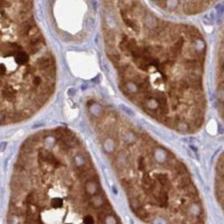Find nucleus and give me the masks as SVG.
Instances as JSON below:
<instances>
[{
    "instance_id": "obj_2",
    "label": "nucleus",
    "mask_w": 224,
    "mask_h": 224,
    "mask_svg": "<svg viewBox=\"0 0 224 224\" xmlns=\"http://www.w3.org/2000/svg\"><path fill=\"white\" fill-rule=\"evenodd\" d=\"M7 224H121L76 132L46 128L21 143L11 173Z\"/></svg>"
},
{
    "instance_id": "obj_5",
    "label": "nucleus",
    "mask_w": 224,
    "mask_h": 224,
    "mask_svg": "<svg viewBox=\"0 0 224 224\" xmlns=\"http://www.w3.org/2000/svg\"><path fill=\"white\" fill-rule=\"evenodd\" d=\"M161 9L177 15L192 16L207 10L217 0H151Z\"/></svg>"
},
{
    "instance_id": "obj_1",
    "label": "nucleus",
    "mask_w": 224,
    "mask_h": 224,
    "mask_svg": "<svg viewBox=\"0 0 224 224\" xmlns=\"http://www.w3.org/2000/svg\"><path fill=\"white\" fill-rule=\"evenodd\" d=\"M104 53L123 97L179 135L206 116V41L199 29L158 17L141 0H102Z\"/></svg>"
},
{
    "instance_id": "obj_6",
    "label": "nucleus",
    "mask_w": 224,
    "mask_h": 224,
    "mask_svg": "<svg viewBox=\"0 0 224 224\" xmlns=\"http://www.w3.org/2000/svg\"><path fill=\"white\" fill-rule=\"evenodd\" d=\"M215 186H216V194L219 195V202L222 204L223 202V158L222 156L219 159V164L216 165V172H215Z\"/></svg>"
},
{
    "instance_id": "obj_4",
    "label": "nucleus",
    "mask_w": 224,
    "mask_h": 224,
    "mask_svg": "<svg viewBox=\"0 0 224 224\" xmlns=\"http://www.w3.org/2000/svg\"><path fill=\"white\" fill-rule=\"evenodd\" d=\"M56 83L55 55L35 20L33 0H0V126L36 116Z\"/></svg>"
},
{
    "instance_id": "obj_3",
    "label": "nucleus",
    "mask_w": 224,
    "mask_h": 224,
    "mask_svg": "<svg viewBox=\"0 0 224 224\" xmlns=\"http://www.w3.org/2000/svg\"><path fill=\"white\" fill-rule=\"evenodd\" d=\"M85 111L137 217L148 224H205L203 199L176 153L100 97H89Z\"/></svg>"
}]
</instances>
